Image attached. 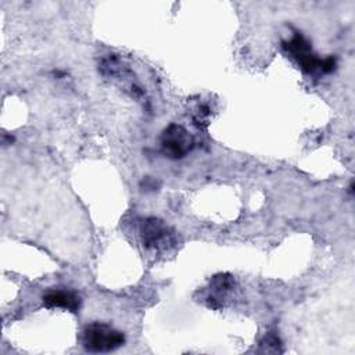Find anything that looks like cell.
I'll list each match as a JSON object with an SVG mask.
<instances>
[{"instance_id":"5","label":"cell","mask_w":355,"mask_h":355,"mask_svg":"<svg viewBox=\"0 0 355 355\" xmlns=\"http://www.w3.org/2000/svg\"><path fill=\"white\" fill-rule=\"evenodd\" d=\"M42 300L46 308H64L71 312H76L80 308V297L73 291L51 290Z\"/></svg>"},{"instance_id":"2","label":"cell","mask_w":355,"mask_h":355,"mask_svg":"<svg viewBox=\"0 0 355 355\" xmlns=\"http://www.w3.org/2000/svg\"><path fill=\"white\" fill-rule=\"evenodd\" d=\"M193 147L194 140L182 125L172 123L164 129L161 135V148L168 158H183L191 151Z\"/></svg>"},{"instance_id":"4","label":"cell","mask_w":355,"mask_h":355,"mask_svg":"<svg viewBox=\"0 0 355 355\" xmlns=\"http://www.w3.org/2000/svg\"><path fill=\"white\" fill-rule=\"evenodd\" d=\"M140 239L147 248L165 247L169 243L171 232L168 226L158 218H146L140 223Z\"/></svg>"},{"instance_id":"6","label":"cell","mask_w":355,"mask_h":355,"mask_svg":"<svg viewBox=\"0 0 355 355\" xmlns=\"http://www.w3.org/2000/svg\"><path fill=\"white\" fill-rule=\"evenodd\" d=\"M233 277L229 275H218L214 276L211 282V294L208 295V306L211 308H220L222 306V298L226 295L227 291L233 288Z\"/></svg>"},{"instance_id":"7","label":"cell","mask_w":355,"mask_h":355,"mask_svg":"<svg viewBox=\"0 0 355 355\" xmlns=\"http://www.w3.org/2000/svg\"><path fill=\"white\" fill-rule=\"evenodd\" d=\"M334 68H336V58H333V57H327V58L322 60V64H320V72H323V73H329V72H331Z\"/></svg>"},{"instance_id":"1","label":"cell","mask_w":355,"mask_h":355,"mask_svg":"<svg viewBox=\"0 0 355 355\" xmlns=\"http://www.w3.org/2000/svg\"><path fill=\"white\" fill-rule=\"evenodd\" d=\"M125 343V336L110 324L93 322L83 330V347L89 352H110Z\"/></svg>"},{"instance_id":"3","label":"cell","mask_w":355,"mask_h":355,"mask_svg":"<svg viewBox=\"0 0 355 355\" xmlns=\"http://www.w3.org/2000/svg\"><path fill=\"white\" fill-rule=\"evenodd\" d=\"M283 47L287 53H290L298 61L300 67L306 73H313L316 71H320L322 60L312 53V47L309 42L301 33H295L290 40L284 42Z\"/></svg>"}]
</instances>
